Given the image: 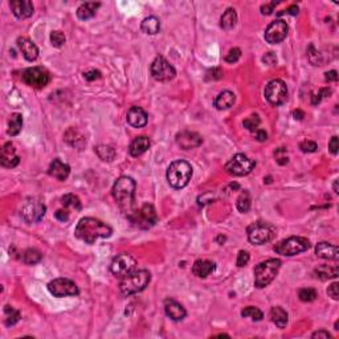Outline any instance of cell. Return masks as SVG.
I'll use <instances>...</instances> for the list:
<instances>
[{"label":"cell","instance_id":"6da1fadb","mask_svg":"<svg viewBox=\"0 0 339 339\" xmlns=\"http://www.w3.org/2000/svg\"><path fill=\"white\" fill-rule=\"evenodd\" d=\"M135 182L130 176H121L113 185V196L120 207L121 212L127 219L133 215L135 204Z\"/></svg>","mask_w":339,"mask_h":339},{"label":"cell","instance_id":"7a4b0ae2","mask_svg":"<svg viewBox=\"0 0 339 339\" xmlns=\"http://www.w3.org/2000/svg\"><path fill=\"white\" fill-rule=\"evenodd\" d=\"M113 229L110 225L94 217H84L78 221L74 235L86 244H94L98 239H108L112 236Z\"/></svg>","mask_w":339,"mask_h":339},{"label":"cell","instance_id":"3957f363","mask_svg":"<svg viewBox=\"0 0 339 339\" xmlns=\"http://www.w3.org/2000/svg\"><path fill=\"white\" fill-rule=\"evenodd\" d=\"M150 281L151 275L149 271H146V269L133 271L130 272L129 275L122 277L120 282V290L123 296H131V294L145 290Z\"/></svg>","mask_w":339,"mask_h":339},{"label":"cell","instance_id":"277c9868","mask_svg":"<svg viewBox=\"0 0 339 339\" xmlns=\"http://www.w3.org/2000/svg\"><path fill=\"white\" fill-rule=\"evenodd\" d=\"M166 176H167L168 185L172 188H185L192 178V167L185 160H175L168 166Z\"/></svg>","mask_w":339,"mask_h":339},{"label":"cell","instance_id":"5b68a950","mask_svg":"<svg viewBox=\"0 0 339 339\" xmlns=\"http://www.w3.org/2000/svg\"><path fill=\"white\" fill-rule=\"evenodd\" d=\"M281 261L278 258H269L254 266V285L256 288H266L269 283L273 282L276 276L278 275Z\"/></svg>","mask_w":339,"mask_h":339},{"label":"cell","instance_id":"8992f818","mask_svg":"<svg viewBox=\"0 0 339 339\" xmlns=\"http://www.w3.org/2000/svg\"><path fill=\"white\" fill-rule=\"evenodd\" d=\"M249 243L254 245H262L273 240L276 236V228L271 223L258 220L256 223H252L247 228Z\"/></svg>","mask_w":339,"mask_h":339},{"label":"cell","instance_id":"52a82bcc","mask_svg":"<svg viewBox=\"0 0 339 339\" xmlns=\"http://www.w3.org/2000/svg\"><path fill=\"white\" fill-rule=\"evenodd\" d=\"M309 248L310 241L308 239L301 236H292L277 243L275 245V252L281 254V256L292 257V256L300 254L302 252H306Z\"/></svg>","mask_w":339,"mask_h":339},{"label":"cell","instance_id":"ba28073f","mask_svg":"<svg viewBox=\"0 0 339 339\" xmlns=\"http://www.w3.org/2000/svg\"><path fill=\"white\" fill-rule=\"evenodd\" d=\"M265 94L266 101L275 106L283 105L288 99V88L286 84L282 80H272L266 84L265 86Z\"/></svg>","mask_w":339,"mask_h":339},{"label":"cell","instance_id":"9c48e42d","mask_svg":"<svg viewBox=\"0 0 339 339\" xmlns=\"http://www.w3.org/2000/svg\"><path fill=\"white\" fill-rule=\"evenodd\" d=\"M129 220L130 223H133L135 227L142 228V229H149L158 223V215H156V211L151 204H145V206H142L141 210H135V212L130 216Z\"/></svg>","mask_w":339,"mask_h":339},{"label":"cell","instance_id":"30bf717a","mask_svg":"<svg viewBox=\"0 0 339 339\" xmlns=\"http://www.w3.org/2000/svg\"><path fill=\"white\" fill-rule=\"evenodd\" d=\"M22 80L26 85L34 89H44L51 81V74L47 69L34 66L26 69L22 74Z\"/></svg>","mask_w":339,"mask_h":339},{"label":"cell","instance_id":"8fae6325","mask_svg":"<svg viewBox=\"0 0 339 339\" xmlns=\"http://www.w3.org/2000/svg\"><path fill=\"white\" fill-rule=\"evenodd\" d=\"M254 166H256V162L253 159L248 158L244 154H236L233 155L229 159V162L225 164V171L233 176H244L252 172Z\"/></svg>","mask_w":339,"mask_h":339},{"label":"cell","instance_id":"7c38bea8","mask_svg":"<svg viewBox=\"0 0 339 339\" xmlns=\"http://www.w3.org/2000/svg\"><path fill=\"white\" fill-rule=\"evenodd\" d=\"M47 212V207L43 203L36 199H28L26 203L23 204L22 210H20V215L27 223H39L43 219L44 215Z\"/></svg>","mask_w":339,"mask_h":339},{"label":"cell","instance_id":"4fadbf2b","mask_svg":"<svg viewBox=\"0 0 339 339\" xmlns=\"http://www.w3.org/2000/svg\"><path fill=\"white\" fill-rule=\"evenodd\" d=\"M150 70L154 80L160 82L171 81L172 78L176 76L175 68L163 56H158L153 61Z\"/></svg>","mask_w":339,"mask_h":339},{"label":"cell","instance_id":"5bb4252c","mask_svg":"<svg viewBox=\"0 0 339 339\" xmlns=\"http://www.w3.org/2000/svg\"><path fill=\"white\" fill-rule=\"evenodd\" d=\"M48 290L52 296L57 297V298L74 297L80 293L77 285L72 279L68 278H55L48 283Z\"/></svg>","mask_w":339,"mask_h":339},{"label":"cell","instance_id":"9a60e30c","mask_svg":"<svg viewBox=\"0 0 339 339\" xmlns=\"http://www.w3.org/2000/svg\"><path fill=\"white\" fill-rule=\"evenodd\" d=\"M135 265H137V261L133 256L127 253L118 254L110 264V272L117 277H123V276L129 275L130 272H133Z\"/></svg>","mask_w":339,"mask_h":339},{"label":"cell","instance_id":"2e32d148","mask_svg":"<svg viewBox=\"0 0 339 339\" xmlns=\"http://www.w3.org/2000/svg\"><path fill=\"white\" fill-rule=\"evenodd\" d=\"M289 27L286 22L283 20H275L272 22L265 31V41L269 44H278L283 41V39L288 36Z\"/></svg>","mask_w":339,"mask_h":339},{"label":"cell","instance_id":"e0dca14e","mask_svg":"<svg viewBox=\"0 0 339 339\" xmlns=\"http://www.w3.org/2000/svg\"><path fill=\"white\" fill-rule=\"evenodd\" d=\"M176 143L183 150H189V149L200 146L203 143V138L198 133H193V131H181L176 135Z\"/></svg>","mask_w":339,"mask_h":339},{"label":"cell","instance_id":"ac0fdd59","mask_svg":"<svg viewBox=\"0 0 339 339\" xmlns=\"http://www.w3.org/2000/svg\"><path fill=\"white\" fill-rule=\"evenodd\" d=\"M20 162V158L16 155V149L12 142L5 143L3 149H1V154H0V163L5 168L16 167Z\"/></svg>","mask_w":339,"mask_h":339},{"label":"cell","instance_id":"d6986e66","mask_svg":"<svg viewBox=\"0 0 339 339\" xmlns=\"http://www.w3.org/2000/svg\"><path fill=\"white\" fill-rule=\"evenodd\" d=\"M163 306L164 311L167 314V317L170 318V319H172V321H175V322L183 321L185 318V315H187V311H185V308H183L179 302L172 300V298H166L163 302Z\"/></svg>","mask_w":339,"mask_h":339},{"label":"cell","instance_id":"ffe728a7","mask_svg":"<svg viewBox=\"0 0 339 339\" xmlns=\"http://www.w3.org/2000/svg\"><path fill=\"white\" fill-rule=\"evenodd\" d=\"M9 7L17 19H28L33 15V4L30 0H12L9 1Z\"/></svg>","mask_w":339,"mask_h":339},{"label":"cell","instance_id":"44dd1931","mask_svg":"<svg viewBox=\"0 0 339 339\" xmlns=\"http://www.w3.org/2000/svg\"><path fill=\"white\" fill-rule=\"evenodd\" d=\"M126 120H127V123H129L130 126H133L135 129H141V127H145L147 124L149 116H147V113L142 108L133 106V108L127 112Z\"/></svg>","mask_w":339,"mask_h":339},{"label":"cell","instance_id":"7402d4cb","mask_svg":"<svg viewBox=\"0 0 339 339\" xmlns=\"http://www.w3.org/2000/svg\"><path fill=\"white\" fill-rule=\"evenodd\" d=\"M48 174L56 178L57 181L64 182L68 179L69 174H70V167L69 164L61 162L60 159H53V162L49 164V168H48Z\"/></svg>","mask_w":339,"mask_h":339},{"label":"cell","instance_id":"603a6c76","mask_svg":"<svg viewBox=\"0 0 339 339\" xmlns=\"http://www.w3.org/2000/svg\"><path fill=\"white\" fill-rule=\"evenodd\" d=\"M17 45L20 48L23 56H24V59H26L27 61L32 62V61H34L39 57V48L36 47V44L32 43L30 39H27V37H19V39H17Z\"/></svg>","mask_w":339,"mask_h":339},{"label":"cell","instance_id":"cb8c5ba5","mask_svg":"<svg viewBox=\"0 0 339 339\" xmlns=\"http://www.w3.org/2000/svg\"><path fill=\"white\" fill-rule=\"evenodd\" d=\"M315 254L319 258H325V260H334L337 261L339 258V249L337 245H333L330 243H319L315 247Z\"/></svg>","mask_w":339,"mask_h":339},{"label":"cell","instance_id":"d4e9b609","mask_svg":"<svg viewBox=\"0 0 339 339\" xmlns=\"http://www.w3.org/2000/svg\"><path fill=\"white\" fill-rule=\"evenodd\" d=\"M216 269V264L208 260H196L192 265V273L199 278H206Z\"/></svg>","mask_w":339,"mask_h":339},{"label":"cell","instance_id":"484cf974","mask_svg":"<svg viewBox=\"0 0 339 339\" xmlns=\"http://www.w3.org/2000/svg\"><path fill=\"white\" fill-rule=\"evenodd\" d=\"M151 146V141L150 138L146 137V135H142V137L135 138L131 145L129 147V153L131 156H141L142 154H145Z\"/></svg>","mask_w":339,"mask_h":339},{"label":"cell","instance_id":"4316f807","mask_svg":"<svg viewBox=\"0 0 339 339\" xmlns=\"http://www.w3.org/2000/svg\"><path fill=\"white\" fill-rule=\"evenodd\" d=\"M235 99H236V97H235V94L232 92L224 91L216 97L215 101H214V105H215V108L217 110H227L231 106H233Z\"/></svg>","mask_w":339,"mask_h":339},{"label":"cell","instance_id":"83f0119b","mask_svg":"<svg viewBox=\"0 0 339 339\" xmlns=\"http://www.w3.org/2000/svg\"><path fill=\"white\" fill-rule=\"evenodd\" d=\"M271 318L272 322L275 323L277 327H279V329H283V327L288 325L289 315L288 313H286V310H283L281 306H275V308H272Z\"/></svg>","mask_w":339,"mask_h":339},{"label":"cell","instance_id":"f1b7e54d","mask_svg":"<svg viewBox=\"0 0 339 339\" xmlns=\"http://www.w3.org/2000/svg\"><path fill=\"white\" fill-rule=\"evenodd\" d=\"M339 275L338 266H330V265H321L319 268H317L314 271V276L317 278L322 279V281H326V279L337 278Z\"/></svg>","mask_w":339,"mask_h":339},{"label":"cell","instance_id":"f546056e","mask_svg":"<svg viewBox=\"0 0 339 339\" xmlns=\"http://www.w3.org/2000/svg\"><path fill=\"white\" fill-rule=\"evenodd\" d=\"M101 3H82L77 9V17L80 20H89L94 16Z\"/></svg>","mask_w":339,"mask_h":339},{"label":"cell","instance_id":"4dcf8cb0","mask_svg":"<svg viewBox=\"0 0 339 339\" xmlns=\"http://www.w3.org/2000/svg\"><path fill=\"white\" fill-rule=\"evenodd\" d=\"M237 24V13L235 8H228L220 19V27L225 31L233 30Z\"/></svg>","mask_w":339,"mask_h":339},{"label":"cell","instance_id":"1f68e13d","mask_svg":"<svg viewBox=\"0 0 339 339\" xmlns=\"http://www.w3.org/2000/svg\"><path fill=\"white\" fill-rule=\"evenodd\" d=\"M141 30L146 34H156L160 31V22L156 16H149L142 22Z\"/></svg>","mask_w":339,"mask_h":339},{"label":"cell","instance_id":"d6a6232c","mask_svg":"<svg viewBox=\"0 0 339 339\" xmlns=\"http://www.w3.org/2000/svg\"><path fill=\"white\" fill-rule=\"evenodd\" d=\"M23 127V116L19 113H13L8 121V130L7 133L11 137H16L17 134L22 131Z\"/></svg>","mask_w":339,"mask_h":339},{"label":"cell","instance_id":"836d02e7","mask_svg":"<svg viewBox=\"0 0 339 339\" xmlns=\"http://www.w3.org/2000/svg\"><path fill=\"white\" fill-rule=\"evenodd\" d=\"M95 153L103 162H113L116 158V150L112 146H106V145H99L95 147Z\"/></svg>","mask_w":339,"mask_h":339},{"label":"cell","instance_id":"e575fe53","mask_svg":"<svg viewBox=\"0 0 339 339\" xmlns=\"http://www.w3.org/2000/svg\"><path fill=\"white\" fill-rule=\"evenodd\" d=\"M43 258V254L40 253L37 249H27L24 250V253L22 256V260L24 264L27 265H34V264H39Z\"/></svg>","mask_w":339,"mask_h":339},{"label":"cell","instance_id":"d590c367","mask_svg":"<svg viewBox=\"0 0 339 339\" xmlns=\"http://www.w3.org/2000/svg\"><path fill=\"white\" fill-rule=\"evenodd\" d=\"M4 314H5L4 322L7 326H13V325H16V323L22 319V314H20V311L16 309H13L12 306H5Z\"/></svg>","mask_w":339,"mask_h":339},{"label":"cell","instance_id":"8d00e7d4","mask_svg":"<svg viewBox=\"0 0 339 339\" xmlns=\"http://www.w3.org/2000/svg\"><path fill=\"white\" fill-rule=\"evenodd\" d=\"M61 203H62V206L66 207V208H72V210L74 211H81L82 208L80 199H78V196L73 195V193H66V195H64V196L61 198Z\"/></svg>","mask_w":339,"mask_h":339},{"label":"cell","instance_id":"74e56055","mask_svg":"<svg viewBox=\"0 0 339 339\" xmlns=\"http://www.w3.org/2000/svg\"><path fill=\"white\" fill-rule=\"evenodd\" d=\"M250 206H252V199H250V195H249L248 191H243L241 195L237 199L236 207L237 210L240 211L241 214H247L249 210H250Z\"/></svg>","mask_w":339,"mask_h":339},{"label":"cell","instance_id":"f35d334b","mask_svg":"<svg viewBox=\"0 0 339 339\" xmlns=\"http://www.w3.org/2000/svg\"><path fill=\"white\" fill-rule=\"evenodd\" d=\"M298 297H300V300L302 302H313V301L317 300L318 293L315 289L304 288L298 292Z\"/></svg>","mask_w":339,"mask_h":339},{"label":"cell","instance_id":"ab89813d","mask_svg":"<svg viewBox=\"0 0 339 339\" xmlns=\"http://www.w3.org/2000/svg\"><path fill=\"white\" fill-rule=\"evenodd\" d=\"M260 122H261V120H260L258 114H252V116H249L248 118H245L243 124H244L245 129L249 130V131H253L254 133V131H257L258 130Z\"/></svg>","mask_w":339,"mask_h":339},{"label":"cell","instance_id":"60d3db41","mask_svg":"<svg viewBox=\"0 0 339 339\" xmlns=\"http://www.w3.org/2000/svg\"><path fill=\"white\" fill-rule=\"evenodd\" d=\"M241 315H243V317L252 318V319L256 321V322L261 321L262 318H264V314H262L261 310L257 309V308H253V306H248V308H245V309L241 311Z\"/></svg>","mask_w":339,"mask_h":339},{"label":"cell","instance_id":"b9f144b4","mask_svg":"<svg viewBox=\"0 0 339 339\" xmlns=\"http://www.w3.org/2000/svg\"><path fill=\"white\" fill-rule=\"evenodd\" d=\"M65 41H66V37L61 31H53L51 33V43L53 47L61 48L65 44Z\"/></svg>","mask_w":339,"mask_h":339},{"label":"cell","instance_id":"7bdbcfd3","mask_svg":"<svg viewBox=\"0 0 339 339\" xmlns=\"http://www.w3.org/2000/svg\"><path fill=\"white\" fill-rule=\"evenodd\" d=\"M241 57V49L240 48H233L231 51L228 52V55L225 56V61L228 64H235L237 61L240 60Z\"/></svg>","mask_w":339,"mask_h":339},{"label":"cell","instance_id":"ee69618b","mask_svg":"<svg viewBox=\"0 0 339 339\" xmlns=\"http://www.w3.org/2000/svg\"><path fill=\"white\" fill-rule=\"evenodd\" d=\"M300 149L302 153H315L318 145L313 141H304L300 143Z\"/></svg>","mask_w":339,"mask_h":339},{"label":"cell","instance_id":"f6af8a7d","mask_svg":"<svg viewBox=\"0 0 339 339\" xmlns=\"http://www.w3.org/2000/svg\"><path fill=\"white\" fill-rule=\"evenodd\" d=\"M275 158L276 160H277V163L278 164H286L288 163V155H286V150L283 149V147H279V149H277L275 153Z\"/></svg>","mask_w":339,"mask_h":339},{"label":"cell","instance_id":"bcb514c9","mask_svg":"<svg viewBox=\"0 0 339 339\" xmlns=\"http://www.w3.org/2000/svg\"><path fill=\"white\" fill-rule=\"evenodd\" d=\"M206 78L207 80H220V78H223V70L220 68H212L210 69L208 72H207L206 74Z\"/></svg>","mask_w":339,"mask_h":339},{"label":"cell","instance_id":"7dc6e473","mask_svg":"<svg viewBox=\"0 0 339 339\" xmlns=\"http://www.w3.org/2000/svg\"><path fill=\"white\" fill-rule=\"evenodd\" d=\"M249 258H250V256H249V253L247 250H240V252H239V256H237V266H239V268L245 266L249 262Z\"/></svg>","mask_w":339,"mask_h":339},{"label":"cell","instance_id":"c3c4849f","mask_svg":"<svg viewBox=\"0 0 339 339\" xmlns=\"http://www.w3.org/2000/svg\"><path fill=\"white\" fill-rule=\"evenodd\" d=\"M327 294H329V297H331L333 300L338 301L339 300V283L338 282L331 283L330 286H329V289H327Z\"/></svg>","mask_w":339,"mask_h":339},{"label":"cell","instance_id":"681fc988","mask_svg":"<svg viewBox=\"0 0 339 339\" xmlns=\"http://www.w3.org/2000/svg\"><path fill=\"white\" fill-rule=\"evenodd\" d=\"M278 4V1H272V3H268V4L261 5V13L262 15H272L273 11H275V7Z\"/></svg>","mask_w":339,"mask_h":339},{"label":"cell","instance_id":"f907efd6","mask_svg":"<svg viewBox=\"0 0 339 339\" xmlns=\"http://www.w3.org/2000/svg\"><path fill=\"white\" fill-rule=\"evenodd\" d=\"M262 61H264V64L266 65H275L276 62H277V57H276V55L273 52H268V53H265V55L262 56Z\"/></svg>","mask_w":339,"mask_h":339},{"label":"cell","instance_id":"816d5d0a","mask_svg":"<svg viewBox=\"0 0 339 339\" xmlns=\"http://www.w3.org/2000/svg\"><path fill=\"white\" fill-rule=\"evenodd\" d=\"M338 149H339L338 137H337V135H334V137L330 139V142H329V150H330V153L333 155H337L338 154Z\"/></svg>","mask_w":339,"mask_h":339},{"label":"cell","instance_id":"f5cc1de1","mask_svg":"<svg viewBox=\"0 0 339 339\" xmlns=\"http://www.w3.org/2000/svg\"><path fill=\"white\" fill-rule=\"evenodd\" d=\"M84 77H85L86 81H94V80H98L99 77H101V72L99 70H89V72H86L85 74H84Z\"/></svg>","mask_w":339,"mask_h":339},{"label":"cell","instance_id":"db71d44e","mask_svg":"<svg viewBox=\"0 0 339 339\" xmlns=\"http://www.w3.org/2000/svg\"><path fill=\"white\" fill-rule=\"evenodd\" d=\"M298 12H300V8H298V5H290L288 9H285L283 12H279L278 16H281V15H293V16H296V15H298Z\"/></svg>","mask_w":339,"mask_h":339},{"label":"cell","instance_id":"11a10c76","mask_svg":"<svg viewBox=\"0 0 339 339\" xmlns=\"http://www.w3.org/2000/svg\"><path fill=\"white\" fill-rule=\"evenodd\" d=\"M55 216H56V219H59L60 221H64L65 223V221H68V219H69V212L65 210H59V211H56Z\"/></svg>","mask_w":339,"mask_h":339},{"label":"cell","instance_id":"9f6ffc18","mask_svg":"<svg viewBox=\"0 0 339 339\" xmlns=\"http://www.w3.org/2000/svg\"><path fill=\"white\" fill-rule=\"evenodd\" d=\"M311 338H325V339H327V338H331V334L326 330H318V331H315V333H313Z\"/></svg>","mask_w":339,"mask_h":339},{"label":"cell","instance_id":"6f0895ef","mask_svg":"<svg viewBox=\"0 0 339 339\" xmlns=\"http://www.w3.org/2000/svg\"><path fill=\"white\" fill-rule=\"evenodd\" d=\"M325 78H326V81H329V82L338 81V73H337V70L326 72V73H325Z\"/></svg>","mask_w":339,"mask_h":339},{"label":"cell","instance_id":"680465c9","mask_svg":"<svg viewBox=\"0 0 339 339\" xmlns=\"http://www.w3.org/2000/svg\"><path fill=\"white\" fill-rule=\"evenodd\" d=\"M256 138H257L258 142H264V141H266V139H268V134H266L265 130L260 129V130H257V131H256Z\"/></svg>","mask_w":339,"mask_h":339},{"label":"cell","instance_id":"91938a15","mask_svg":"<svg viewBox=\"0 0 339 339\" xmlns=\"http://www.w3.org/2000/svg\"><path fill=\"white\" fill-rule=\"evenodd\" d=\"M293 116H294V118H296V120L301 121L302 118H304V112H301L300 109H298V110H294V112H293Z\"/></svg>","mask_w":339,"mask_h":339},{"label":"cell","instance_id":"94428289","mask_svg":"<svg viewBox=\"0 0 339 339\" xmlns=\"http://www.w3.org/2000/svg\"><path fill=\"white\" fill-rule=\"evenodd\" d=\"M216 241H217V243H219V244L221 245L224 243V241H225V237H224V236H217V237H216Z\"/></svg>","mask_w":339,"mask_h":339},{"label":"cell","instance_id":"6125c7cd","mask_svg":"<svg viewBox=\"0 0 339 339\" xmlns=\"http://www.w3.org/2000/svg\"><path fill=\"white\" fill-rule=\"evenodd\" d=\"M334 191L335 193H338V181L334 182Z\"/></svg>","mask_w":339,"mask_h":339}]
</instances>
